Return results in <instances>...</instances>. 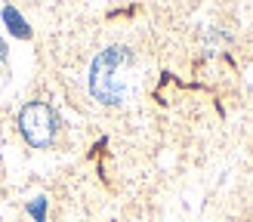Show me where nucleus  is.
I'll use <instances>...</instances> for the list:
<instances>
[{
    "label": "nucleus",
    "mask_w": 253,
    "mask_h": 222,
    "mask_svg": "<svg viewBox=\"0 0 253 222\" xmlns=\"http://www.w3.org/2000/svg\"><path fill=\"white\" fill-rule=\"evenodd\" d=\"M130 62L126 46H105L90 65V93L105 105H118L124 99V80L121 68Z\"/></svg>",
    "instance_id": "obj_1"
},
{
    "label": "nucleus",
    "mask_w": 253,
    "mask_h": 222,
    "mask_svg": "<svg viewBox=\"0 0 253 222\" xmlns=\"http://www.w3.org/2000/svg\"><path fill=\"white\" fill-rule=\"evenodd\" d=\"M19 127L34 148H49L59 133V117L46 102H28L19 111Z\"/></svg>",
    "instance_id": "obj_2"
}]
</instances>
